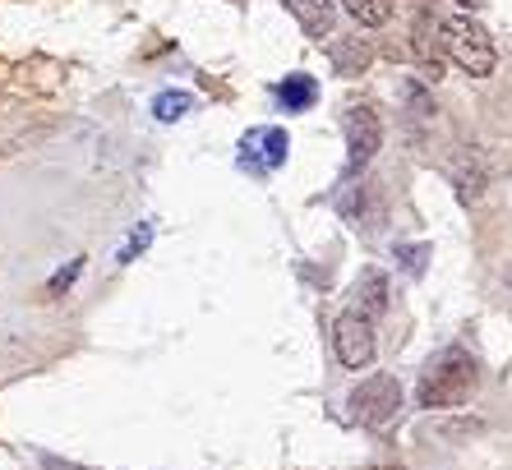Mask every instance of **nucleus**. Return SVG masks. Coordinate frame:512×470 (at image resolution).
Masks as SVG:
<instances>
[{
  "mask_svg": "<svg viewBox=\"0 0 512 470\" xmlns=\"http://www.w3.org/2000/svg\"><path fill=\"white\" fill-rule=\"evenodd\" d=\"M476 388H480L476 355L462 351V346H448V351H439L425 365L416 401L429 406V411H457V406H466V401L476 397Z\"/></svg>",
  "mask_w": 512,
  "mask_h": 470,
  "instance_id": "nucleus-1",
  "label": "nucleus"
},
{
  "mask_svg": "<svg viewBox=\"0 0 512 470\" xmlns=\"http://www.w3.org/2000/svg\"><path fill=\"white\" fill-rule=\"evenodd\" d=\"M434 37H439L443 56L453 60L457 70L471 74V79H489L494 65H499L494 42H489V33L471 19V14H448V19H439V24H434Z\"/></svg>",
  "mask_w": 512,
  "mask_h": 470,
  "instance_id": "nucleus-2",
  "label": "nucleus"
},
{
  "mask_svg": "<svg viewBox=\"0 0 512 470\" xmlns=\"http://www.w3.org/2000/svg\"><path fill=\"white\" fill-rule=\"evenodd\" d=\"M397 411H402V383H397L393 374H370L351 392V420L365 424V429L393 424Z\"/></svg>",
  "mask_w": 512,
  "mask_h": 470,
  "instance_id": "nucleus-3",
  "label": "nucleus"
},
{
  "mask_svg": "<svg viewBox=\"0 0 512 470\" xmlns=\"http://www.w3.org/2000/svg\"><path fill=\"white\" fill-rule=\"evenodd\" d=\"M342 130H346V176H360L383 148V120L374 106L360 102L342 116Z\"/></svg>",
  "mask_w": 512,
  "mask_h": 470,
  "instance_id": "nucleus-4",
  "label": "nucleus"
},
{
  "mask_svg": "<svg viewBox=\"0 0 512 470\" xmlns=\"http://www.w3.org/2000/svg\"><path fill=\"white\" fill-rule=\"evenodd\" d=\"M333 351L346 369H370L374 365V318L360 314L356 305L337 314L333 323Z\"/></svg>",
  "mask_w": 512,
  "mask_h": 470,
  "instance_id": "nucleus-5",
  "label": "nucleus"
},
{
  "mask_svg": "<svg viewBox=\"0 0 512 470\" xmlns=\"http://www.w3.org/2000/svg\"><path fill=\"white\" fill-rule=\"evenodd\" d=\"M286 162V130H250L245 139H240V166L245 171H259V176H268V171H277V166Z\"/></svg>",
  "mask_w": 512,
  "mask_h": 470,
  "instance_id": "nucleus-6",
  "label": "nucleus"
},
{
  "mask_svg": "<svg viewBox=\"0 0 512 470\" xmlns=\"http://www.w3.org/2000/svg\"><path fill=\"white\" fill-rule=\"evenodd\" d=\"M282 5L296 14V24L305 28V37H333V24H337L333 0H282Z\"/></svg>",
  "mask_w": 512,
  "mask_h": 470,
  "instance_id": "nucleus-7",
  "label": "nucleus"
},
{
  "mask_svg": "<svg viewBox=\"0 0 512 470\" xmlns=\"http://www.w3.org/2000/svg\"><path fill=\"white\" fill-rule=\"evenodd\" d=\"M328 56H333L337 74H365L370 70V60H374V47L365 42V37H342V42L328 47Z\"/></svg>",
  "mask_w": 512,
  "mask_h": 470,
  "instance_id": "nucleus-8",
  "label": "nucleus"
},
{
  "mask_svg": "<svg viewBox=\"0 0 512 470\" xmlns=\"http://www.w3.org/2000/svg\"><path fill=\"white\" fill-rule=\"evenodd\" d=\"M356 309L370 318H383V309H388V277H383L379 268H365L356 282Z\"/></svg>",
  "mask_w": 512,
  "mask_h": 470,
  "instance_id": "nucleus-9",
  "label": "nucleus"
},
{
  "mask_svg": "<svg viewBox=\"0 0 512 470\" xmlns=\"http://www.w3.org/2000/svg\"><path fill=\"white\" fill-rule=\"evenodd\" d=\"M277 102H282L286 111H310V106L319 102V79H314V74H286V79L277 83Z\"/></svg>",
  "mask_w": 512,
  "mask_h": 470,
  "instance_id": "nucleus-10",
  "label": "nucleus"
},
{
  "mask_svg": "<svg viewBox=\"0 0 512 470\" xmlns=\"http://www.w3.org/2000/svg\"><path fill=\"white\" fill-rule=\"evenodd\" d=\"M342 5H346V14L365 28H383L397 10V0H342Z\"/></svg>",
  "mask_w": 512,
  "mask_h": 470,
  "instance_id": "nucleus-11",
  "label": "nucleus"
},
{
  "mask_svg": "<svg viewBox=\"0 0 512 470\" xmlns=\"http://www.w3.org/2000/svg\"><path fill=\"white\" fill-rule=\"evenodd\" d=\"M453 185H457V199L462 203H476L480 189H485V166L471 162V157H462V162L453 166Z\"/></svg>",
  "mask_w": 512,
  "mask_h": 470,
  "instance_id": "nucleus-12",
  "label": "nucleus"
},
{
  "mask_svg": "<svg viewBox=\"0 0 512 470\" xmlns=\"http://www.w3.org/2000/svg\"><path fill=\"white\" fill-rule=\"evenodd\" d=\"M190 106H194V97H190V93H180V88H167V93H157V97H153V116H157V120H167V125H171V120H180L185 111H190Z\"/></svg>",
  "mask_w": 512,
  "mask_h": 470,
  "instance_id": "nucleus-13",
  "label": "nucleus"
},
{
  "mask_svg": "<svg viewBox=\"0 0 512 470\" xmlns=\"http://www.w3.org/2000/svg\"><path fill=\"white\" fill-rule=\"evenodd\" d=\"M79 277H84V259H70V263H65V268H60V272H51L47 295H51V300H60V295L70 291V286L79 282Z\"/></svg>",
  "mask_w": 512,
  "mask_h": 470,
  "instance_id": "nucleus-14",
  "label": "nucleus"
},
{
  "mask_svg": "<svg viewBox=\"0 0 512 470\" xmlns=\"http://www.w3.org/2000/svg\"><path fill=\"white\" fill-rule=\"evenodd\" d=\"M148 240H153V222H139V226H134L130 240H125V245L116 249V263H130L134 254H139V249H148Z\"/></svg>",
  "mask_w": 512,
  "mask_h": 470,
  "instance_id": "nucleus-15",
  "label": "nucleus"
},
{
  "mask_svg": "<svg viewBox=\"0 0 512 470\" xmlns=\"http://www.w3.org/2000/svg\"><path fill=\"white\" fill-rule=\"evenodd\" d=\"M397 259H402V268L411 272V277H420V272H425V259H429V245H420V249L402 245V249H397Z\"/></svg>",
  "mask_w": 512,
  "mask_h": 470,
  "instance_id": "nucleus-16",
  "label": "nucleus"
},
{
  "mask_svg": "<svg viewBox=\"0 0 512 470\" xmlns=\"http://www.w3.org/2000/svg\"><path fill=\"white\" fill-rule=\"evenodd\" d=\"M37 466H42V470H93V466H79V461L51 457V452H42V457H37Z\"/></svg>",
  "mask_w": 512,
  "mask_h": 470,
  "instance_id": "nucleus-17",
  "label": "nucleus"
},
{
  "mask_svg": "<svg viewBox=\"0 0 512 470\" xmlns=\"http://www.w3.org/2000/svg\"><path fill=\"white\" fill-rule=\"evenodd\" d=\"M457 5H466V10H476V5H480V0H457Z\"/></svg>",
  "mask_w": 512,
  "mask_h": 470,
  "instance_id": "nucleus-18",
  "label": "nucleus"
},
{
  "mask_svg": "<svg viewBox=\"0 0 512 470\" xmlns=\"http://www.w3.org/2000/svg\"><path fill=\"white\" fill-rule=\"evenodd\" d=\"M379 470H402V466H379Z\"/></svg>",
  "mask_w": 512,
  "mask_h": 470,
  "instance_id": "nucleus-19",
  "label": "nucleus"
}]
</instances>
